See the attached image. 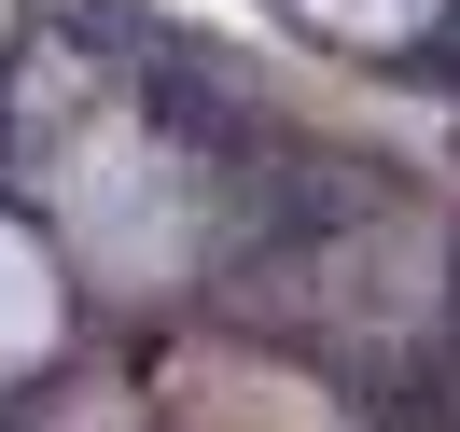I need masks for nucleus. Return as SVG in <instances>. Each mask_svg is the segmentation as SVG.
<instances>
[{
  "mask_svg": "<svg viewBox=\"0 0 460 432\" xmlns=\"http://www.w3.org/2000/svg\"><path fill=\"white\" fill-rule=\"evenodd\" d=\"M376 432H460V348H432V363L391 391V419H376Z\"/></svg>",
  "mask_w": 460,
  "mask_h": 432,
  "instance_id": "1",
  "label": "nucleus"
}]
</instances>
